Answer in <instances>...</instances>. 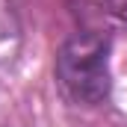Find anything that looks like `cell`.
Masks as SVG:
<instances>
[{"instance_id":"6da1fadb","label":"cell","mask_w":127,"mask_h":127,"mask_svg":"<svg viewBox=\"0 0 127 127\" xmlns=\"http://www.w3.org/2000/svg\"><path fill=\"white\" fill-rule=\"evenodd\" d=\"M109 50L112 41L106 32L83 30L65 38L56 53V80L68 100L95 106L109 97L112 74H109Z\"/></svg>"}]
</instances>
